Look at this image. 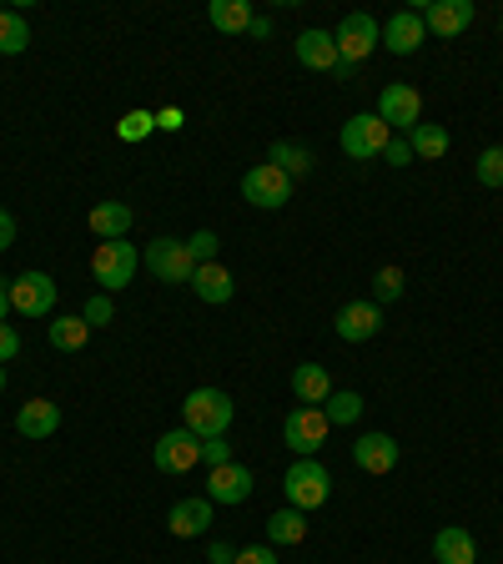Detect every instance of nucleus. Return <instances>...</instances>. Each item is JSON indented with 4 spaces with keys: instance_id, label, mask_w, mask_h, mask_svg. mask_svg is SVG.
<instances>
[{
    "instance_id": "nucleus-1",
    "label": "nucleus",
    "mask_w": 503,
    "mask_h": 564,
    "mask_svg": "<svg viewBox=\"0 0 503 564\" xmlns=\"http://www.w3.org/2000/svg\"><path fill=\"white\" fill-rule=\"evenodd\" d=\"M182 429H192L197 438H222L232 429V399L222 388H192L182 399Z\"/></svg>"
},
{
    "instance_id": "nucleus-2",
    "label": "nucleus",
    "mask_w": 503,
    "mask_h": 564,
    "mask_svg": "<svg viewBox=\"0 0 503 564\" xmlns=\"http://www.w3.org/2000/svg\"><path fill=\"white\" fill-rule=\"evenodd\" d=\"M282 494H287V509H322L332 494V474L317 464V458H293V469L282 474Z\"/></svg>"
},
{
    "instance_id": "nucleus-3",
    "label": "nucleus",
    "mask_w": 503,
    "mask_h": 564,
    "mask_svg": "<svg viewBox=\"0 0 503 564\" xmlns=\"http://www.w3.org/2000/svg\"><path fill=\"white\" fill-rule=\"evenodd\" d=\"M136 268H141V252L127 242V237H121V242H96L91 278L101 282V293H121V288H131Z\"/></svg>"
},
{
    "instance_id": "nucleus-4",
    "label": "nucleus",
    "mask_w": 503,
    "mask_h": 564,
    "mask_svg": "<svg viewBox=\"0 0 503 564\" xmlns=\"http://www.w3.org/2000/svg\"><path fill=\"white\" fill-rule=\"evenodd\" d=\"M332 423L322 409H313V403H297L293 413H287V423H282V438H287V448H293L297 458H313L317 448L328 444Z\"/></svg>"
},
{
    "instance_id": "nucleus-5",
    "label": "nucleus",
    "mask_w": 503,
    "mask_h": 564,
    "mask_svg": "<svg viewBox=\"0 0 503 564\" xmlns=\"http://www.w3.org/2000/svg\"><path fill=\"white\" fill-rule=\"evenodd\" d=\"M342 152L352 156V162H373V156L387 152V141H393V131H387L383 117H373V111H358L352 121H342Z\"/></svg>"
},
{
    "instance_id": "nucleus-6",
    "label": "nucleus",
    "mask_w": 503,
    "mask_h": 564,
    "mask_svg": "<svg viewBox=\"0 0 503 564\" xmlns=\"http://www.w3.org/2000/svg\"><path fill=\"white\" fill-rule=\"evenodd\" d=\"M332 41H338V56L348 61V66H358V61L373 56V46H383V25H378L368 11H352V15H342Z\"/></svg>"
},
{
    "instance_id": "nucleus-7",
    "label": "nucleus",
    "mask_w": 503,
    "mask_h": 564,
    "mask_svg": "<svg viewBox=\"0 0 503 564\" xmlns=\"http://www.w3.org/2000/svg\"><path fill=\"white\" fill-rule=\"evenodd\" d=\"M242 197L252 202V207H262V212H277V207L293 202V176L277 172L272 162H258L252 172L242 176Z\"/></svg>"
},
{
    "instance_id": "nucleus-8",
    "label": "nucleus",
    "mask_w": 503,
    "mask_h": 564,
    "mask_svg": "<svg viewBox=\"0 0 503 564\" xmlns=\"http://www.w3.org/2000/svg\"><path fill=\"white\" fill-rule=\"evenodd\" d=\"M11 313L21 317H56V282L51 272H21L11 278Z\"/></svg>"
},
{
    "instance_id": "nucleus-9",
    "label": "nucleus",
    "mask_w": 503,
    "mask_h": 564,
    "mask_svg": "<svg viewBox=\"0 0 503 564\" xmlns=\"http://www.w3.org/2000/svg\"><path fill=\"white\" fill-rule=\"evenodd\" d=\"M378 117L387 121L393 137H408V131L423 121V96L413 91V86H403V82H387L383 96H378Z\"/></svg>"
},
{
    "instance_id": "nucleus-10",
    "label": "nucleus",
    "mask_w": 503,
    "mask_h": 564,
    "mask_svg": "<svg viewBox=\"0 0 503 564\" xmlns=\"http://www.w3.org/2000/svg\"><path fill=\"white\" fill-rule=\"evenodd\" d=\"M152 464L162 474H192L201 464V438L192 429H166L152 448Z\"/></svg>"
},
{
    "instance_id": "nucleus-11",
    "label": "nucleus",
    "mask_w": 503,
    "mask_h": 564,
    "mask_svg": "<svg viewBox=\"0 0 503 564\" xmlns=\"http://www.w3.org/2000/svg\"><path fill=\"white\" fill-rule=\"evenodd\" d=\"M332 333L342 343H373L383 333V307L373 297H358V303H342L338 317H332Z\"/></svg>"
},
{
    "instance_id": "nucleus-12",
    "label": "nucleus",
    "mask_w": 503,
    "mask_h": 564,
    "mask_svg": "<svg viewBox=\"0 0 503 564\" xmlns=\"http://www.w3.org/2000/svg\"><path fill=\"white\" fill-rule=\"evenodd\" d=\"M141 262H146L162 282H192V272H197L187 242H176V237H156V242L141 252Z\"/></svg>"
},
{
    "instance_id": "nucleus-13",
    "label": "nucleus",
    "mask_w": 503,
    "mask_h": 564,
    "mask_svg": "<svg viewBox=\"0 0 503 564\" xmlns=\"http://www.w3.org/2000/svg\"><path fill=\"white\" fill-rule=\"evenodd\" d=\"M252 489H258V479H252V469H247V464H222V469H211L207 474V499L211 505H247V499H252Z\"/></svg>"
},
{
    "instance_id": "nucleus-14",
    "label": "nucleus",
    "mask_w": 503,
    "mask_h": 564,
    "mask_svg": "<svg viewBox=\"0 0 503 564\" xmlns=\"http://www.w3.org/2000/svg\"><path fill=\"white\" fill-rule=\"evenodd\" d=\"M418 15H423V25H428L434 35L453 41V35H463L473 25V0H428Z\"/></svg>"
},
{
    "instance_id": "nucleus-15",
    "label": "nucleus",
    "mask_w": 503,
    "mask_h": 564,
    "mask_svg": "<svg viewBox=\"0 0 503 564\" xmlns=\"http://www.w3.org/2000/svg\"><path fill=\"white\" fill-rule=\"evenodd\" d=\"M352 464L363 474H393L398 469V438L393 434H363L352 444Z\"/></svg>"
},
{
    "instance_id": "nucleus-16",
    "label": "nucleus",
    "mask_w": 503,
    "mask_h": 564,
    "mask_svg": "<svg viewBox=\"0 0 503 564\" xmlns=\"http://www.w3.org/2000/svg\"><path fill=\"white\" fill-rule=\"evenodd\" d=\"M166 529H172V540H197L211 529V499H176L172 514H166Z\"/></svg>"
},
{
    "instance_id": "nucleus-17",
    "label": "nucleus",
    "mask_w": 503,
    "mask_h": 564,
    "mask_svg": "<svg viewBox=\"0 0 503 564\" xmlns=\"http://www.w3.org/2000/svg\"><path fill=\"white\" fill-rule=\"evenodd\" d=\"M61 429V403L51 399H25L15 409V434L21 438H51Z\"/></svg>"
},
{
    "instance_id": "nucleus-18",
    "label": "nucleus",
    "mask_w": 503,
    "mask_h": 564,
    "mask_svg": "<svg viewBox=\"0 0 503 564\" xmlns=\"http://www.w3.org/2000/svg\"><path fill=\"white\" fill-rule=\"evenodd\" d=\"M293 51H297V61H303L307 70H338L342 66V56H338V41H332V31H303L293 41Z\"/></svg>"
},
{
    "instance_id": "nucleus-19",
    "label": "nucleus",
    "mask_w": 503,
    "mask_h": 564,
    "mask_svg": "<svg viewBox=\"0 0 503 564\" xmlns=\"http://www.w3.org/2000/svg\"><path fill=\"white\" fill-rule=\"evenodd\" d=\"M423 41H428V25H423L418 11H398L393 21L383 25V46L393 51V56H413Z\"/></svg>"
},
{
    "instance_id": "nucleus-20",
    "label": "nucleus",
    "mask_w": 503,
    "mask_h": 564,
    "mask_svg": "<svg viewBox=\"0 0 503 564\" xmlns=\"http://www.w3.org/2000/svg\"><path fill=\"white\" fill-rule=\"evenodd\" d=\"M86 223H91V232L101 237V242H121V237H131L136 212H131V202H96Z\"/></svg>"
},
{
    "instance_id": "nucleus-21",
    "label": "nucleus",
    "mask_w": 503,
    "mask_h": 564,
    "mask_svg": "<svg viewBox=\"0 0 503 564\" xmlns=\"http://www.w3.org/2000/svg\"><path fill=\"white\" fill-rule=\"evenodd\" d=\"M192 293H197L201 303L222 307V303H232V293H237V278L222 268V262H201V268L192 272Z\"/></svg>"
},
{
    "instance_id": "nucleus-22",
    "label": "nucleus",
    "mask_w": 503,
    "mask_h": 564,
    "mask_svg": "<svg viewBox=\"0 0 503 564\" xmlns=\"http://www.w3.org/2000/svg\"><path fill=\"white\" fill-rule=\"evenodd\" d=\"M434 560L438 564H479V544L463 524H448L434 534Z\"/></svg>"
},
{
    "instance_id": "nucleus-23",
    "label": "nucleus",
    "mask_w": 503,
    "mask_h": 564,
    "mask_svg": "<svg viewBox=\"0 0 503 564\" xmlns=\"http://www.w3.org/2000/svg\"><path fill=\"white\" fill-rule=\"evenodd\" d=\"M293 399L297 403H313V409H322V403L332 399V378L322 364H297L293 368Z\"/></svg>"
},
{
    "instance_id": "nucleus-24",
    "label": "nucleus",
    "mask_w": 503,
    "mask_h": 564,
    "mask_svg": "<svg viewBox=\"0 0 503 564\" xmlns=\"http://www.w3.org/2000/svg\"><path fill=\"white\" fill-rule=\"evenodd\" d=\"M207 21H211V31H222V35H247L252 31V0H211Z\"/></svg>"
},
{
    "instance_id": "nucleus-25",
    "label": "nucleus",
    "mask_w": 503,
    "mask_h": 564,
    "mask_svg": "<svg viewBox=\"0 0 503 564\" xmlns=\"http://www.w3.org/2000/svg\"><path fill=\"white\" fill-rule=\"evenodd\" d=\"M408 147H413V162H438L448 152V131L438 121H418L408 131Z\"/></svg>"
},
{
    "instance_id": "nucleus-26",
    "label": "nucleus",
    "mask_w": 503,
    "mask_h": 564,
    "mask_svg": "<svg viewBox=\"0 0 503 564\" xmlns=\"http://www.w3.org/2000/svg\"><path fill=\"white\" fill-rule=\"evenodd\" d=\"M86 338H91V323H86L81 313H76V317H66V313L51 317V348L76 352V348H86Z\"/></svg>"
},
{
    "instance_id": "nucleus-27",
    "label": "nucleus",
    "mask_w": 503,
    "mask_h": 564,
    "mask_svg": "<svg viewBox=\"0 0 503 564\" xmlns=\"http://www.w3.org/2000/svg\"><path fill=\"white\" fill-rule=\"evenodd\" d=\"M267 162L277 166V172H287V176H293V182H297V176H307V172H313V152H307L303 141H272Z\"/></svg>"
},
{
    "instance_id": "nucleus-28",
    "label": "nucleus",
    "mask_w": 503,
    "mask_h": 564,
    "mask_svg": "<svg viewBox=\"0 0 503 564\" xmlns=\"http://www.w3.org/2000/svg\"><path fill=\"white\" fill-rule=\"evenodd\" d=\"M267 540L272 544H303L307 540V514L303 509H277L267 519Z\"/></svg>"
},
{
    "instance_id": "nucleus-29",
    "label": "nucleus",
    "mask_w": 503,
    "mask_h": 564,
    "mask_svg": "<svg viewBox=\"0 0 503 564\" xmlns=\"http://www.w3.org/2000/svg\"><path fill=\"white\" fill-rule=\"evenodd\" d=\"M25 46H31V25H25V15L0 6V56H21Z\"/></svg>"
},
{
    "instance_id": "nucleus-30",
    "label": "nucleus",
    "mask_w": 503,
    "mask_h": 564,
    "mask_svg": "<svg viewBox=\"0 0 503 564\" xmlns=\"http://www.w3.org/2000/svg\"><path fill=\"white\" fill-rule=\"evenodd\" d=\"M322 413H328L332 429H352V423L363 419V399H358L352 388H332V399L322 403Z\"/></svg>"
},
{
    "instance_id": "nucleus-31",
    "label": "nucleus",
    "mask_w": 503,
    "mask_h": 564,
    "mask_svg": "<svg viewBox=\"0 0 503 564\" xmlns=\"http://www.w3.org/2000/svg\"><path fill=\"white\" fill-rule=\"evenodd\" d=\"M152 131H156V111H127V117L117 121V137L131 141V147H136V141H146Z\"/></svg>"
},
{
    "instance_id": "nucleus-32",
    "label": "nucleus",
    "mask_w": 503,
    "mask_h": 564,
    "mask_svg": "<svg viewBox=\"0 0 503 564\" xmlns=\"http://www.w3.org/2000/svg\"><path fill=\"white\" fill-rule=\"evenodd\" d=\"M403 297V268H378V278H373V303L383 307V303H398Z\"/></svg>"
},
{
    "instance_id": "nucleus-33",
    "label": "nucleus",
    "mask_w": 503,
    "mask_h": 564,
    "mask_svg": "<svg viewBox=\"0 0 503 564\" xmlns=\"http://www.w3.org/2000/svg\"><path fill=\"white\" fill-rule=\"evenodd\" d=\"M473 172H479L483 187H503V147H483V152H479V166H473Z\"/></svg>"
},
{
    "instance_id": "nucleus-34",
    "label": "nucleus",
    "mask_w": 503,
    "mask_h": 564,
    "mask_svg": "<svg viewBox=\"0 0 503 564\" xmlns=\"http://www.w3.org/2000/svg\"><path fill=\"white\" fill-rule=\"evenodd\" d=\"M81 317H86V323H91V328H106V323L117 317V303H111V293H91V297H86Z\"/></svg>"
},
{
    "instance_id": "nucleus-35",
    "label": "nucleus",
    "mask_w": 503,
    "mask_h": 564,
    "mask_svg": "<svg viewBox=\"0 0 503 564\" xmlns=\"http://www.w3.org/2000/svg\"><path fill=\"white\" fill-rule=\"evenodd\" d=\"M217 247H222V242H217V232H192L187 237V252H192V262H197V268H201V262H217Z\"/></svg>"
},
{
    "instance_id": "nucleus-36",
    "label": "nucleus",
    "mask_w": 503,
    "mask_h": 564,
    "mask_svg": "<svg viewBox=\"0 0 503 564\" xmlns=\"http://www.w3.org/2000/svg\"><path fill=\"white\" fill-rule=\"evenodd\" d=\"M201 464H207V469H222V464H232V444H227V434L222 438H201Z\"/></svg>"
},
{
    "instance_id": "nucleus-37",
    "label": "nucleus",
    "mask_w": 503,
    "mask_h": 564,
    "mask_svg": "<svg viewBox=\"0 0 503 564\" xmlns=\"http://www.w3.org/2000/svg\"><path fill=\"white\" fill-rule=\"evenodd\" d=\"M11 358H21V333L11 323H0V368L11 364Z\"/></svg>"
},
{
    "instance_id": "nucleus-38",
    "label": "nucleus",
    "mask_w": 503,
    "mask_h": 564,
    "mask_svg": "<svg viewBox=\"0 0 503 564\" xmlns=\"http://www.w3.org/2000/svg\"><path fill=\"white\" fill-rule=\"evenodd\" d=\"M232 564H277V550L272 544H247V550H237Z\"/></svg>"
},
{
    "instance_id": "nucleus-39",
    "label": "nucleus",
    "mask_w": 503,
    "mask_h": 564,
    "mask_svg": "<svg viewBox=\"0 0 503 564\" xmlns=\"http://www.w3.org/2000/svg\"><path fill=\"white\" fill-rule=\"evenodd\" d=\"M383 162H387V166H408V162H413V147H408V137H393V141H387Z\"/></svg>"
},
{
    "instance_id": "nucleus-40",
    "label": "nucleus",
    "mask_w": 503,
    "mask_h": 564,
    "mask_svg": "<svg viewBox=\"0 0 503 564\" xmlns=\"http://www.w3.org/2000/svg\"><path fill=\"white\" fill-rule=\"evenodd\" d=\"M15 242V217H11V207H0V252Z\"/></svg>"
},
{
    "instance_id": "nucleus-41",
    "label": "nucleus",
    "mask_w": 503,
    "mask_h": 564,
    "mask_svg": "<svg viewBox=\"0 0 503 564\" xmlns=\"http://www.w3.org/2000/svg\"><path fill=\"white\" fill-rule=\"evenodd\" d=\"M176 127H182V111H176V106L156 111V131H176Z\"/></svg>"
},
{
    "instance_id": "nucleus-42",
    "label": "nucleus",
    "mask_w": 503,
    "mask_h": 564,
    "mask_svg": "<svg viewBox=\"0 0 503 564\" xmlns=\"http://www.w3.org/2000/svg\"><path fill=\"white\" fill-rule=\"evenodd\" d=\"M232 560H237V550H232V544L211 540V564H232Z\"/></svg>"
},
{
    "instance_id": "nucleus-43",
    "label": "nucleus",
    "mask_w": 503,
    "mask_h": 564,
    "mask_svg": "<svg viewBox=\"0 0 503 564\" xmlns=\"http://www.w3.org/2000/svg\"><path fill=\"white\" fill-rule=\"evenodd\" d=\"M0 323H11V278L0 282Z\"/></svg>"
},
{
    "instance_id": "nucleus-44",
    "label": "nucleus",
    "mask_w": 503,
    "mask_h": 564,
    "mask_svg": "<svg viewBox=\"0 0 503 564\" xmlns=\"http://www.w3.org/2000/svg\"><path fill=\"white\" fill-rule=\"evenodd\" d=\"M247 35H258V41H262V35H272V21H267V15H252V31H247Z\"/></svg>"
},
{
    "instance_id": "nucleus-45",
    "label": "nucleus",
    "mask_w": 503,
    "mask_h": 564,
    "mask_svg": "<svg viewBox=\"0 0 503 564\" xmlns=\"http://www.w3.org/2000/svg\"><path fill=\"white\" fill-rule=\"evenodd\" d=\"M0 388H6V368H0Z\"/></svg>"
},
{
    "instance_id": "nucleus-46",
    "label": "nucleus",
    "mask_w": 503,
    "mask_h": 564,
    "mask_svg": "<svg viewBox=\"0 0 503 564\" xmlns=\"http://www.w3.org/2000/svg\"><path fill=\"white\" fill-rule=\"evenodd\" d=\"M499 31H503V15H499Z\"/></svg>"
}]
</instances>
